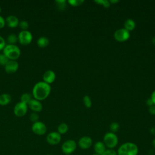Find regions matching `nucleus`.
<instances>
[{"mask_svg": "<svg viewBox=\"0 0 155 155\" xmlns=\"http://www.w3.org/2000/svg\"><path fill=\"white\" fill-rule=\"evenodd\" d=\"M150 132L151 134H155V127H153L151 128V129L150 130Z\"/></svg>", "mask_w": 155, "mask_h": 155, "instance_id": "e433bc0d", "label": "nucleus"}, {"mask_svg": "<svg viewBox=\"0 0 155 155\" xmlns=\"http://www.w3.org/2000/svg\"><path fill=\"white\" fill-rule=\"evenodd\" d=\"M7 42L8 44L16 45V44L18 42V35L15 33H11L8 35L7 38Z\"/></svg>", "mask_w": 155, "mask_h": 155, "instance_id": "aec40b11", "label": "nucleus"}, {"mask_svg": "<svg viewBox=\"0 0 155 155\" xmlns=\"http://www.w3.org/2000/svg\"><path fill=\"white\" fill-rule=\"evenodd\" d=\"M93 149L95 153L99 154L100 155H101L107 150L105 144L102 141L96 142L93 146Z\"/></svg>", "mask_w": 155, "mask_h": 155, "instance_id": "dca6fc26", "label": "nucleus"}, {"mask_svg": "<svg viewBox=\"0 0 155 155\" xmlns=\"http://www.w3.org/2000/svg\"><path fill=\"white\" fill-rule=\"evenodd\" d=\"M54 3L56 7L59 10H64L67 7V1L65 0H56Z\"/></svg>", "mask_w": 155, "mask_h": 155, "instance_id": "412c9836", "label": "nucleus"}, {"mask_svg": "<svg viewBox=\"0 0 155 155\" xmlns=\"http://www.w3.org/2000/svg\"><path fill=\"white\" fill-rule=\"evenodd\" d=\"M130 37V33L124 28L117 29L114 33V38L118 42H125Z\"/></svg>", "mask_w": 155, "mask_h": 155, "instance_id": "6e6552de", "label": "nucleus"}, {"mask_svg": "<svg viewBox=\"0 0 155 155\" xmlns=\"http://www.w3.org/2000/svg\"><path fill=\"white\" fill-rule=\"evenodd\" d=\"M83 102H84V105L89 108H91V105H92V102H91V98L88 95H85L83 97Z\"/></svg>", "mask_w": 155, "mask_h": 155, "instance_id": "b1692460", "label": "nucleus"}, {"mask_svg": "<svg viewBox=\"0 0 155 155\" xmlns=\"http://www.w3.org/2000/svg\"><path fill=\"white\" fill-rule=\"evenodd\" d=\"M109 2H110V4H111V3H112V4H116V3L118 2L119 1H115V0L113 1V0H110V1H109Z\"/></svg>", "mask_w": 155, "mask_h": 155, "instance_id": "4c0bfd02", "label": "nucleus"}, {"mask_svg": "<svg viewBox=\"0 0 155 155\" xmlns=\"http://www.w3.org/2000/svg\"><path fill=\"white\" fill-rule=\"evenodd\" d=\"M119 127H120L119 124L116 122H112L110 125V129L111 130V132L114 133H115L119 131Z\"/></svg>", "mask_w": 155, "mask_h": 155, "instance_id": "393cba45", "label": "nucleus"}, {"mask_svg": "<svg viewBox=\"0 0 155 155\" xmlns=\"http://www.w3.org/2000/svg\"><path fill=\"white\" fill-rule=\"evenodd\" d=\"M146 104H147V105H148V106H149V107H150V106H151V105H153V101H151V99L150 98L148 99L146 101Z\"/></svg>", "mask_w": 155, "mask_h": 155, "instance_id": "c9c22d12", "label": "nucleus"}, {"mask_svg": "<svg viewBox=\"0 0 155 155\" xmlns=\"http://www.w3.org/2000/svg\"><path fill=\"white\" fill-rule=\"evenodd\" d=\"M2 51L9 60L17 61L21 56V50L16 45L7 44Z\"/></svg>", "mask_w": 155, "mask_h": 155, "instance_id": "7ed1b4c3", "label": "nucleus"}, {"mask_svg": "<svg viewBox=\"0 0 155 155\" xmlns=\"http://www.w3.org/2000/svg\"><path fill=\"white\" fill-rule=\"evenodd\" d=\"M31 131L36 135L42 136L46 133L47 127L44 122L38 120L33 123L31 125Z\"/></svg>", "mask_w": 155, "mask_h": 155, "instance_id": "1a4fd4ad", "label": "nucleus"}, {"mask_svg": "<svg viewBox=\"0 0 155 155\" xmlns=\"http://www.w3.org/2000/svg\"><path fill=\"white\" fill-rule=\"evenodd\" d=\"M5 25V19L0 15V29L3 28Z\"/></svg>", "mask_w": 155, "mask_h": 155, "instance_id": "473e14b6", "label": "nucleus"}, {"mask_svg": "<svg viewBox=\"0 0 155 155\" xmlns=\"http://www.w3.org/2000/svg\"><path fill=\"white\" fill-rule=\"evenodd\" d=\"M6 45V41L2 36H0V51L3 50Z\"/></svg>", "mask_w": 155, "mask_h": 155, "instance_id": "2f4dec72", "label": "nucleus"}, {"mask_svg": "<svg viewBox=\"0 0 155 155\" xmlns=\"http://www.w3.org/2000/svg\"><path fill=\"white\" fill-rule=\"evenodd\" d=\"M28 109V107L27 104L22 102H19L15 105L13 108V113L16 117H22L26 114Z\"/></svg>", "mask_w": 155, "mask_h": 155, "instance_id": "0eeeda50", "label": "nucleus"}, {"mask_svg": "<svg viewBox=\"0 0 155 155\" xmlns=\"http://www.w3.org/2000/svg\"><path fill=\"white\" fill-rule=\"evenodd\" d=\"M151 143H152V145H153V147L155 148V138H154V139L152 140Z\"/></svg>", "mask_w": 155, "mask_h": 155, "instance_id": "58836bf2", "label": "nucleus"}, {"mask_svg": "<svg viewBox=\"0 0 155 155\" xmlns=\"http://www.w3.org/2000/svg\"><path fill=\"white\" fill-rule=\"evenodd\" d=\"M12 101V96L8 93L0 94V105L5 106L10 104Z\"/></svg>", "mask_w": 155, "mask_h": 155, "instance_id": "f3484780", "label": "nucleus"}, {"mask_svg": "<svg viewBox=\"0 0 155 155\" xmlns=\"http://www.w3.org/2000/svg\"><path fill=\"white\" fill-rule=\"evenodd\" d=\"M8 61L9 59L3 53L0 54V65L5 66Z\"/></svg>", "mask_w": 155, "mask_h": 155, "instance_id": "c85d7f7f", "label": "nucleus"}, {"mask_svg": "<svg viewBox=\"0 0 155 155\" xmlns=\"http://www.w3.org/2000/svg\"><path fill=\"white\" fill-rule=\"evenodd\" d=\"M46 140L50 145H57L59 143L61 140V135L58 131L50 132L47 134L46 137Z\"/></svg>", "mask_w": 155, "mask_h": 155, "instance_id": "9d476101", "label": "nucleus"}, {"mask_svg": "<svg viewBox=\"0 0 155 155\" xmlns=\"http://www.w3.org/2000/svg\"><path fill=\"white\" fill-rule=\"evenodd\" d=\"M21 30H28V28H29V24L27 21L22 20L19 21V25H18Z\"/></svg>", "mask_w": 155, "mask_h": 155, "instance_id": "a878e982", "label": "nucleus"}, {"mask_svg": "<svg viewBox=\"0 0 155 155\" xmlns=\"http://www.w3.org/2000/svg\"><path fill=\"white\" fill-rule=\"evenodd\" d=\"M92 155H100V154H97V153H93Z\"/></svg>", "mask_w": 155, "mask_h": 155, "instance_id": "a19ab883", "label": "nucleus"}, {"mask_svg": "<svg viewBox=\"0 0 155 155\" xmlns=\"http://www.w3.org/2000/svg\"><path fill=\"white\" fill-rule=\"evenodd\" d=\"M18 42L22 45H29L33 40V35L29 30H21L18 35Z\"/></svg>", "mask_w": 155, "mask_h": 155, "instance_id": "423d86ee", "label": "nucleus"}, {"mask_svg": "<svg viewBox=\"0 0 155 155\" xmlns=\"http://www.w3.org/2000/svg\"><path fill=\"white\" fill-rule=\"evenodd\" d=\"M94 2L97 4L102 5L105 8H108L110 6V3L109 1L107 0H96Z\"/></svg>", "mask_w": 155, "mask_h": 155, "instance_id": "cd10ccee", "label": "nucleus"}, {"mask_svg": "<svg viewBox=\"0 0 155 155\" xmlns=\"http://www.w3.org/2000/svg\"><path fill=\"white\" fill-rule=\"evenodd\" d=\"M102 142L105 144L106 148H108V149H113L117 145L119 139L116 133L110 131L105 134Z\"/></svg>", "mask_w": 155, "mask_h": 155, "instance_id": "20e7f679", "label": "nucleus"}, {"mask_svg": "<svg viewBox=\"0 0 155 155\" xmlns=\"http://www.w3.org/2000/svg\"><path fill=\"white\" fill-rule=\"evenodd\" d=\"M30 119L33 123L38 121L39 120V115H38V113L32 112L30 115Z\"/></svg>", "mask_w": 155, "mask_h": 155, "instance_id": "c756f323", "label": "nucleus"}, {"mask_svg": "<svg viewBox=\"0 0 155 155\" xmlns=\"http://www.w3.org/2000/svg\"><path fill=\"white\" fill-rule=\"evenodd\" d=\"M47 155H50V154H47Z\"/></svg>", "mask_w": 155, "mask_h": 155, "instance_id": "c03bdc74", "label": "nucleus"}, {"mask_svg": "<svg viewBox=\"0 0 155 155\" xmlns=\"http://www.w3.org/2000/svg\"><path fill=\"white\" fill-rule=\"evenodd\" d=\"M19 68V64L17 61L9 60L4 66V70L8 74H13L16 73Z\"/></svg>", "mask_w": 155, "mask_h": 155, "instance_id": "f8f14e48", "label": "nucleus"}, {"mask_svg": "<svg viewBox=\"0 0 155 155\" xmlns=\"http://www.w3.org/2000/svg\"><path fill=\"white\" fill-rule=\"evenodd\" d=\"M28 108L33 111V112L39 113L43 109V106L41 101L36 100L34 98L31 99V101L28 104Z\"/></svg>", "mask_w": 155, "mask_h": 155, "instance_id": "ddd939ff", "label": "nucleus"}, {"mask_svg": "<svg viewBox=\"0 0 155 155\" xmlns=\"http://www.w3.org/2000/svg\"><path fill=\"white\" fill-rule=\"evenodd\" d=\"M50 41L49 39L46 36H41L39 37L36 41L37 45L40 48H45L49 45Z\"/></svg>", "mask_w": 155, "mask_h": 155, "instance_id": "a211bd4d", "label": "nucleus"}, {"mask_svg": "<svg viewBox=\"0 0 155 155\" xmlns=\"http://www.w3.org/2000/svg\"><path fill=\"white\" fill-rule=\"evenodd\" d=\"M124 28L128 30V31L133 30L136 27V23L132 19H127L125 20L124 24Z\"/></svg>", "mask_w": 155, "mask_h": 155, "instance_id": "6ab92c4d", "label": "nucleus"}, {"mask_svg": "<svg viewBox=\"0 0 155 155\" xmlns=\"http://www.w3.org/2000/svg\"><path fill=\"white\" fill-rule=\"evenodd\" d=\"M68 130V126L65 123H61L58 127V132L61 135L65 134Z\"/></svg>", "mask_w": 155, "mask_h": 155, "instance_id": "5701e85b", "label": "nucleus"}, {"mask_svg": "<svg viewBox=\"0 0 155 155\" xmlns=\"http://www.w3.org/2000/svg\"><path fill=\"white\" fill-rule=\"evenodd\" d=\"M19 20L15 15H9L5 19V24L10 28H15L19 25Z\"/></svg>", "mask_w": 155, "mask_h": 155, "instance_id": "2eb2a0df", "label": "nucleus"}, {"mask_svg": "<svg viewBox=\"0 0 155 155\" xmlns=\"http://www.w3.org/2000/svg\"><path fill=\"white\" fill-rule=\"evenodd\" d=\"M151 42H152L153 44L155 45V36H154L153 38H152V39H151Z\"/></svg>", "mask_w": 155, "mask_h": 155, "instance_id": "ea45409f", "label": "nucleus"}, {"mask_svg": "<svg viewBox=\"0 0 155 155\" xmlns=\"http://www.w3.org/2000/svg\"><path fill=\"white\" fill-rule=\"evenodd\" d=\"M101 155H117V154L113 149H107Z\"/></svg>", "mask_w": 155, "mask_h": 155, "instance_id": "7c9ffc66", "label": "nucleus"}, {"mask_svg": "<svg viewBox=\"0 0 155 155\" xmlns=\"http://www.w3.org/2000/svg\"><path fill=\"white\" fill-rule=\"evenodd\" d=\"M77 144L82 150H87L91 147L93 144V140L90 137L84 136L79 139Z\"/></svg>", "mask_w": 155, "mask_h": 155, "instance_id": "9b49d317", "label": "nucleus"}, {"mask_svg": "<svg viewBox=\"0 0 155 155\" xmlns=\"http://www.w3.org/2000/svg\"><path fill=\"white\" fill-rule=\"evenodd\" d=\"M42 79L43 81L48 84H51L56 79V74L54 71L48 70L45 71L42 76Z\"/></svg>", "mask_w": 155, "mask_h": 155, "instance_id": "4468645a", "label": "nucleus"}, {"mask_svg": "<svg viewBox=\"0 0 155 155\" xmlns=\"http://www.w3.org/2000/svg\"><path fill=\"white\" fill-rule=\"evenodd\" d=\"M150 99H151V101H153V105H155V90L153 91L151 94V97Z\"/></svg>", "mask_w": 155, "mask_h": 155, "instance_id": "f704fd0d", "label": "nucleus"}, {"mask_svg": "<svg viewBox=\"0 0 155 155\" xmlns=\"http://www.w3.org/2000/svg\"><path fill=\"white\" fill-rule=\"evenodd\" d=\"M67 2L70 4L71 6L73 7H78L81 5L84 2V1L83 0H68Z\"/></svg>", "mask_w": 155, "mask_h": 155, "instance_id": "bb28decb", "label": "nucleus"}, {"mask_svg": "<svg viewBox=\"0 0 155 155\" xmlns=\"http://www.w3.org/2000/svg\"><path fill=\"white\" fill-rule=\"evenodd\" d=\"M32 97H33L32 94H30L28 93H24L21 96V102L28 105L33 99Z\"/></svg>", "mask_w": 155, "mask_h": 155, "instance_id": "4be33fe9", "label": "nucleus"}, {"mask_svg": "<svg viewBox=\"0 0 155 155\" xmlns=\"http://www.w3.org/2000/svg\"><path fill=\"white\" fill-rule=\"evenodd\" d=\"M78 144L75 140L73 139H68L65 140L62 145L61 150L65 155L71 154L77 148Z\"/></svg>", "mask_w": 155, "mask_h": 155, "instance_id": "39448f33", "label": "nucleus"}, {"mask_svg": "<svg viewBox=\"0 0 155 155\" xmlns=\"http://www.w3.org/2000/svg\"><path fill=\"white\" fill-rule=\"evenodd\" d=\"M67 155H71V154H67Z\"/></svg>", "mask_w": 155, "mask_h": 155, "instance_id": "37998d69", "label": "nucleus"}, {"mask_svg": "<svg viewBox=\"0 0 155 155\" xmlns=\"http://www.w3.org/2000/svg\"><path fill=\"white\" fill-rule=\"evenodd\" d=\"M148 111L149 112L153 114V115H155V105H153L150 107H149L148 108Z\"/></svg>", "mask_w": 155, "mask_h": 155, "instance_id": "72a5a7b5", "label": "nucleus"}, {"mask_svg": "<svg viewBox=\"0 0 155 155\" xmlns=\"http://www.w3.org/2000/svg\"><path fill=\"white\" fill-rule=\"evenodd\" d=\"M117 155H137L139 148L133 142H125L120 145L117 150Z\"/></svg>", "mask_w": 155, "mask_h": 155, "instance_id": "f03ea898", "label": "nucleus"}, {"mask_svg": "<svg viewBox=\"0 0 155 155\" xmlns=\"http://www.w3.org/2000/svg\"><path fill=\"white\" fill-rule=\"evenodd\" d=\"M51 92V86L50 84L44 81L36 82L32 89V96L34 99L39 101L47 99Z\"/></svg>", "mask_w": 155, "mask_h": 155, "instance_id": "f257e3e1", "label": "nucleus"}, {"mask_svg": "<svg viewBox=\"0 0 155 155\" xmlns=\"http://www.w3.org/2000/svg\"><path fill=\"white\" fill-rule=\"evenodd\" d=\"M1 11H2V10H1V7H0V13H1Z\"/></svg>", "mask_w": 155, "mask_h": 155, "instance_id": "79ce46f5", "label": "nucleus"}]
</instances>
